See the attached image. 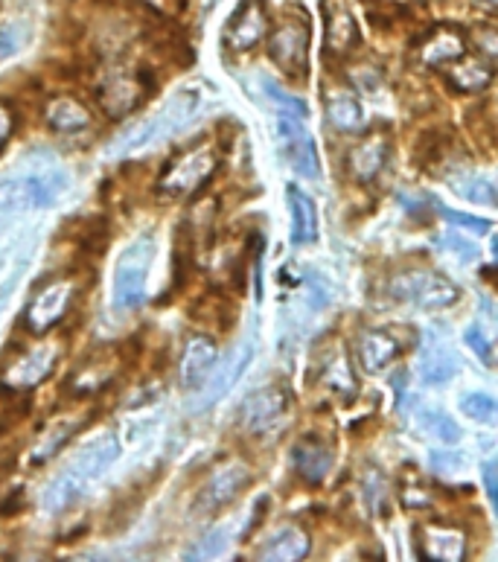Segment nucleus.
I'll list each match as a JSON object with an SVG mask.
<instances>
[{"label": "nucleus", "mask_w": 498, "mask_h": 562, "mask_svg": "<svg viewBox=\"0 0 498 562\" xmlns=\"http://www.w3.org/2000/svg\"><path fill=\"white\" fill-rule=\"evenodd\" d=\"M120 458V437L114 431H100L94 440H88L82 446V452L70 461L65 472L50 484L47 496H44V507L47 510H65L73 501H79V496L85 493V487L100 478L102 472L111 463Z\"/></svg>", "instance_id": "obj_1"}, {"label": "nucleus", "mask_w": 498, "mask_h": 562, "mask_svg": "<svg viewBox=\"0 0 498 562\" xmlns=\"http://www.w3.org/2000/svg\"><path fill=\"white\" fill-rule=\"evenodd\" d=\"M91 91H94L97 108L108 120H126L152 97L155 79L146 67L111 65L100 70Z\"/></svg>", "instance_id": "obj_2"}, {"label": "nucleus", "mask_w": 498, "mask_h": 562, "mask_svg": "<svg viewBox=\"0 0 498 562\" xmlns=\"http://www.w3.org/2000/svg\"><path fill=\"white\" fill-rule=\"evenodd\" d=\"M219 169V152L213 143H196L184 152H178L164 166L158 178V193L164 199H187L204 190Z\"/></svg>", "instance_id": "obj_3"}, {"label": "nucleus", "mask_w": 498, "mask_h": 562, "mask_svg": "<svg viewBox=\"0 0 498 562\" xmlns=\"http://www.w3.org/2000/svg\"><path fill=\"white\" fill-rule=\"evenodd\" d=\"M388 292L402 303H414L420 309H449L461 300V289L440 271H434L429 265H411L397 271L388 280Z\"/></svg>", "instance_id": "obj_4"}, {"label": "nucleus", "mask_w": 498, "mask_h": 562, "mask_svg": "<svg viewBox=\"0 0 498 562\" xmlns=\"http://www.w3.org/2000/svg\"><path fill=\"white\" fill-rule=\"evenodd\" d=\"M199 102V88H181V91H178L172 100H166L149 120L137 123L132 132H129V137H123V149H126V152H137V149H143V146H152V143H158V140H164V137H172L175 132H181V129L190 123V117L196 114Z\"/></svg>", "instance_id": "obj_5"}, {"label": "nucleus", "mask_w": 498, "mask_h": 562, "mask_svg": "<svg viewBox=\"0 0 498 562\" xmlns=\"http://www.w3.org/2000/svg\"><path fill=\"white\" fill-rule=\"evenodd\" d=\"M152 263V239L143 236L123 251V260L114 271L111 300L117 312H137L146 303V274Z\"/></svg>", "instance_id": "obj_6"}, {"label": "nucleus", "mask_w": 498, "mask_h": 562, "mask_svg": "<svg viewBox=\"0 0 498 562\" xmlns=\"http://www.w3.org/2000/svg\"><path fill=\"white\" fill-rule=\"evenodd\" d=\"M292 411V391L286 385H266L251 391L236 411V423L245 434L263 437L277 431Z\"/></svg>", "instance_id": "obj_7"}, {"label": "nucleus", "mask_w": 498, "mask_h": 562, "mask_svg": "<svg viewBox=\"0 0 498 562\" xmlns=\"http://www.w3.org/2000/svg\"><path fill=\"white\" fill-rule=\"evenodd\" d=\"M79 295V283L76 277H56V280H44L35 295L27 303V312H24V324L33 335H44L50 332L56 324H62L73 300Z\"/></svg>", "instance_id": "obj_8"}, {"label": "nucleus", "mask_w": 498, "mask_h": 562, "mask_svg": "<svg viewBox=\"0 0 498 562\" xmlns=\"http://www.w3.org/2000/svg\"><path fill=\"white\" fill-rule=\"evenodd\" d=\"M309 47H312V33L306 21L298 18L283 21L277 30L266 35L268 59L295 82H306L309 76Z\"/></svg>", "instance_id": "obj_9"}, {"label": "nucleus", "mask_w": 498, "mask_h": 562, "mask_svg": "<svg viewBox=\"0 0 498 562\" xmlns=\"http://www.w3.org/2000/svg\"><path fill=\"white\" fill-rule=\"evenodd\" d=\"M271 33V18L263 0H242L225 24L222 44L228 53H251Z\"/></svg>", "instance_id": "obj_10"}, {"label": "nucleus", "mask_w": 498, "mask_h": 562, "mask_svg": "<svg viewBox=\"0 0 498 562\" xmlns=\"http://www.w3.org/2000/svg\"><path fill=\"white\" fill-rule=\"evenodd\" d=\"M277 137H280V146H283V155L289 166L303 175V178H312L318 181L321 178V158H318V146L312 140V134L306 132V123L298 114H289V111H280L277 117Z\"/></svg>", "instance_id": "obj_11"}, {"label": "nucleus", "mask_w": 498, "mask_h": 562, "mask_svg": "<svg viewBox=\"0 0 498 562\" xmlns=\"http://www.w3.org/2000/svg\"><path fill=\"white\" fill-rule=\"evenodd\" d=\"M251 484V466L242 461L225 463L222 469H216L204 484H201L199 496H196V510L204 516H213L219 510H225L231 501L239 498V493Z\"/></svg>", "instance_id": "obj_12"}, {"label": "nucleus", "mask_w": 498, "mask_h": 562, "mask_svg": "<svg viewBox=\"0 0 498 562\" xmlns=\"http://www.w3.org/2000/svg\"><path fill=\"white\" fill-rule=\"evenodd\" d=\"M120 367H123L120 350H114V347H100V350H94L91 356H85V362L73 370L67 388H70L73 397L79 399L97 397L100 391H105V388L117 379Z\"/></svg>", "instance_id": "obj_13"}, {"label": "nucleus", "mask_w": 498, "mask_h": 562, "mask_svg": "<svg viewBox=\"0 0 498 562\" xmlns=\"http://www.w3.org/2000/svg\"><path fill=\"white\" fill-rule=\"evenodd\" d=\"M408 344H414V335L405 338L394 327H370L356 341V356L365 373H382L397 362Z\"/></svg>", "instance_id": "obj_14"}, {"label": "nucleus", "mask_w": 498, "mask_h": 562, "mask_svg": "<svg viewBox=\"0 0 498 562\" xmlns=\"http://www.w3.org/2000/svg\"><path fill=\"white\" fill-rule=\"evenodd\" d=\"M414 545L420 560L461 562L466 557V533L452 522H426L414 528Z\"/></svg>", "instance_id": "obj_15"}, {"label": "nucleus", "mask_w": 498, "mask_h": 562, "mask_svg": "<svg viewBox=\"0 0 498 562\" xmlns=\"http://www.w3.org/2000/svg\"><path fill=\"white\" fill-rule=\"evenodd\" d=\"M469 53V38L455 24H437L417 41V59L429 70H446Z\"/></svg>", "instance_id": "obj_16"}, {"label": "nucleus", "mask_w": 498, "mask_h": 562, "mask_svg": "<svg viewBox=\"0 0 498 562\" xmlns=\"http://www.w3.org/2000/svg\"><path fill=\"white\" fill-rule=\"evenodd\" d=\"M216 362H219V344L201 332L190 335L178 359V385L184 391H199L207 376L213 373Z\"/></svg>", "instance_id": "obj_17"}, {"label": "nucleus", "mask_w": 498, "mask_h": 562, "mask_svg": "<svg viewBox=\"0 0 498 562\" xmlns=\"http://www.w3.org/2000/svg\"><path fill=\"white\" fill-rule=\"evenodd\" d=\"M251 362H254V341L248 338L242 347H236L231 356L225 359V362L219 364V370L213 367V373L207 376V382L201 385V399H199V411H204V408H210V405H216L219 399L225 397L228 391H233V385L242 379V373L251 367Z\"/></svg>", "instance_id": "obj_18"}, {"label": "nucleus", "mask_w": 498, "mask_h": 562, "mask_svg": "<svg viewBox=\"0 0 498 562\" xmlns=\"http://www.w3.org/2000/svg\"><path fill=\"white\" fill-rule=\"evenodd\" d=\"M332 463H335V452L327 440L309 434V437H300L298 443L292 446V469L303 484L309 487H318L324 484V478L330 475Z\"/></svg>", "instance_id": "obj_19"}, {"label": "nucleus", "mask_w": 498, "mask_h": 562, "mask_svg": "<svg viewBox=\"0 0 498 562\" xmlns=\"http://www.w3.org/2000/svg\"><path fill=\"white\" fill-rule=\"evenodd\" d=\"M493 59L490 56H469L458 59L455 65L446 67V82L452 85V91L458 94H484L493 85Z\"/></svg>", "instance_id": "obj_20"}, {"label": "nucleus", "mask_w": 498, "mask_h": 562, "mask_svg": "<svg viewBox=\"0 0 498 562\" xmlns=\"http://www.w3.org/2000/svg\"><path fill=\"white\" fill-rule=\"evenodd\" d=\"M324 15H327V56H332V53H335V59L350 56L362 44L359 24H356L353 12L344 3H327Z\"/></svg>", "instance_id": "obj_21"}, {"label": "nucleus", "mask_w": 498, "mask_h": 562, "mask_svg": "<svg viewBox=\"0 0 498 562\" xmlns=\"http://www.w3.org/2000/svg\"><path fill=\"white\" fill-rule=\"evenodd\" d=\"M388 155H391V143H388V137H382V134H370V137L359 140V143L350 149V155H347V169H350V175H353L356 181L370 184V181L385 169Z\"/></svg>", "instance_id": "obj_22"}, {"label": "nucleus", "mask_w": 498, "mask_h": 562, "mask_svg": "<svg viewBox=\"0 0 498 562\" xmlns=\"http://www.w3.org/2000/svg\"><path fill=\"white\" fill-rule=\"evenodd\" d=\"M309 551H312V539H309V533L300 528V525H295V522H289V525H280V528L274 530L266 542H263V548H260V560L298 562L303 560Z\"/></svg>", "instance_id": "obj_23"}, {"label": "nucleus", "mask_w": 498, "mask_h": 562, "mask_svg": "<svg viewBox=\"0 0 498 562\" xmlns=\"http://www.w3.org/2000/svg\"><path fill=\"white\" fill-rule=\"evenodd\" d=\"M79 426H82L79 414H62V417H53L50 423H44L41 431H38V437H35L33 452H30V466H41V463L50 461L67 440L79 431Z\"/></svg>", "instance_id": "obj_24"}, {"label": "nucleus", "mask_w": 498, "mask_h": 562, "mask_svg": "<svg viewBox=\"0 0 498 562\" xmlns=\"http://www.w3.org/2000/svg\"><path fill=\"white\" fill-rule=\"evenodd\" d=\"M44 120L56 134H76L85 132L94 117L88 111V105L76 97H53L44 105Z\"/></svg>", "instance_id": "obj_25"}, {"label": "nucleus", "mask_w": 498, "mask_h": 562, "mask_svg": "<svg viewBox=\"0 0 498 562\" xmlns=\"http://www.w3.org/2000/svg\"><path fill=\"white\" fill-rule=\"evenodd\" d=\"M286 199H289V210H292V242L295 245L315 242L318 239V204L315 199L295 184H289Z\"/></svg>", "instance_id": "obj_26"}, {"label": "nucleus", "mask_w": 498, "mask_h": 562, "mask_svg": "<svg viewBox=\"0 0 498 562\" xmlns=\"http://www.w3.org/2000/svg\"><path fill=\"white\" fill-rule=\"evenodd\" d=\"M190 318L199 327H204V330L228 332L233 327V321H236V309H233V303L222 292H207L190 309Z\"/></svg>", "instance_id": "obj_27"}, {"label": "nucleus", "mask_w": 498, "mask_h": 562, "mask_svg": "<svg viewBox=\"0 0 498 562\" xmlns=\"http://www.w3.org/2000/svg\"><path fill=\"white\" fill-rule=\"evenodd\" d=\"M327 117L330 123L344 134L362 132L365 129V108L350 91H335L327 94Z\"/></svg>", "instance_id": "obj_28"}, {"label": "nucleus", "mask_w": 498, "mask_h": 562, "mask_svg": "<svg viewBox=\"0 0 498 562\" xmlns=\"http://www.w3.org/2000/svg\"><path fill=\"white\" fill-rule=\"evenodd\" d=\"M455 146V137L446 129H429V132L420 134V140L414 143V164L426 172H434L437 166H446L443 161L449 158Z\"/></svg>", "instance_id": "obj_29"}, {"label": "nucleus", "mask_w": 498, "mask_h": 562, "mask_svg": "<svg viewBox=\"0 0 498 562\" xmlns=\"http://www.w3.org/2000/svg\"><path fill=\"white\" fill-rule=\"evenodd\" d=\"M458 356L452 353V347H446V344H440V341H434L429 350H423V356H420V376H423V382L426 385H443V382H449L455 373H458Z\"/></svg>", "instance_id": "obj_30"}, {"label": "nucleus", "mask_w": 498, "mask_h": 562, "mask_svg": "<svg viewBox=\"0 0 498 562\" xmlns=\"http://www.w3.org/2000/svg\"><path fill=\"white\" fill-rule=\"evenodd\" d=\"M53 359H56L53 347H44V350L27 353V356L15 364L12 370H6V373H12V376H9V379H12L9 388H33L35 382H41V379L47 376V370H50Z\"/></svg>", "instance_id": "obj_31"}, {"label": "nucleus", "mask_w": 498, "mask_h": 562, "mask_svg": "<svg viewBox=\"0 0 498 562\" xmlns=\"http://www.w3.org/2000/svg\"><path fill=\"white\" fill-rule=\"evenodd\" d=\"M420 426L429 431V437L446 446H455L461 440V426L440 408H420Z\"/></svg>", "instance_id": "obj_32"}, {"label": "nucleus", "mask_w": 498, "mask_h": 562, "mask_svg": "<svg viewBox=\"0 0 498 562\" xmlns=\"http://www.w3.org/2000/svg\"><path fill=\"white\" fill-rule=\"evenodd\" d=\"M108 236H111L108 222H105L102 216H91V219L82 222L79 236H76V245H79L82 254H88V257H100V254H105V248H108Z\"/></svg>", "instance_id": "obj_33"}, {"label": "nucleus", "mask_w": 498, "mask_h": 562, "mask_svg": "<svg viewBox=\"0 0 498 562\" xmlns=\"http://www.w3.org/2000/svg\"><path fill=\"white\" fill-rule=\"evenodd\" d=\"M455 193L466 201H475V204H487L493 207L496 204V184L490 178H481V175H461L452 181Z\"/></svg>", "instance_id": "obj_34"}, {"label": "nucleus", "mask_w": 498, "mask_h": 562, "mask_svg": "<svg viewBox=\"0 0 498 562\" xmlns=\"http://www.w3.org/2000/svg\"><path fill=\"white\" fill-rule=\"evenodd\" d=\"M461 411H464L469 420H475V423H484V426H493L498 417V405L496 399L490 397V394H466L461 399Z\"/></svg>", "instance_id": "obj_35"}, {"label": "nucleus", "mask_w": 498, "mask_h": 562, "mask_svg": "<svg viewBox=\"0 0 498 562\" xmlns=\"http://www.w3.org/2000/svg\"><path fill=\"white\" fill-rule=\"evenodd\" d=\"M466 344L472 347V353L481 359V362L487 364V367H493V362H496V356H493V341L487 338V332L481 330L478 324H472L469 330H466Z\"/></svg>", "instance_id": "obj_36"}, {"label": "nucleus", "mask_w": 498, "mask_h": 562, "mask_svg": "<svg viewBox=\"0 0 498 562\" xmlns=\"http://www.w3.org/2000/svg\"><path fill=\"white\" fill-rule=\"evenodd\" d=\"M437 213L446 219V222H452V225H461V228H469V231H478V233H487L493 228V222L490 219H481V216H466V213H458V210H449V207H443V204H437Z\"/></svg>", "instance_id": "obj_37"}, {"label": "nucleus", "mask_w": 498, "mask_h": 562, "mask_svg": "<svg viewBox=\"0 0 498 562\" xmlns=\"http://www.w3.org/2000/svg\"><path fill=\"white\" fill-rule=\"evenodd\" d=\"M263 88H266V94H268V100H274L283 111H289V114H298V117H306V102H300V100H295L292 94H286L277 82H271V79H266L263 82Z\"/></svg>", "instance_id": "obj_38"}, {"label": "nucleus", "mask_w": 498, "mask_h": 562, "mask_svg": "<svg viewBox=\"0 0 498 562\" xmlns=\"http://www.w3.org/2000/svg\"><path fill=\"white\" fill-rule=\"evenodd\" d=\"M429 461H432L434 472H458V469H464L466 458L461 452H452V446H449L446 452H432Z\"/></svg>", "instance_id": "obj_39"}, {"label": "nucleus", "mask_w": 498, "mask_h": 562, "mask_svg": "<svg viewBox=\"0 0 498 562\" xmlns=\"http://www.w3.org/2000/svg\"><path fill=\"white\" fill-rule=\"evenodd\" d=\"M15 126H18V117H15V111H12V105L0 100V149H3L6 140L12 137Z\"/></svg>", "instance_id": "obj_40"}, {"label": "nucleus", "mask_w": 498, "mask_h": 562, "mask_svg": "<svg viewBox=\"0 0 498 562\" xmlns=\"http://www.w3.org/2000/svg\"><path fill=\"white\" fill-rule=\"evenodd\" d=\"M21 47V35L15 27H3L0 30V62H6L9 56H15Z\"/></svg>", "instance_id": "obj_41"}, {"label": "nucleus", "mask_w": 498, "mask_h": 562, "mask_svg": "<svg viewBox=\"0 0 498 562\" xmlns=\"http://www.w3.org/2000/svg\"><path fill=\"white\" fill-rule=\"evenodd\" d=\"M137 3L149 6L152 12L166 15V18H172V15H178V12L184 9V0H137Z\"/></svg>", "instance_id": "obj_42"}, {"label": "nucleus", "mask_w": 498, "mask_h": 562, "mask_svg": "<svg viewBox=\"0 0 498 562\" xmlns=\"http://www.w3.org/2000/svg\"><path fill=\"white\" fill-rule=\"evenodd\" d=\"M24 504H27V498L21 490H12V498L6 496L0 501V516H18L21 510H24Z\"/></svg>", "instance_id": "obj_43"}, {"label": "nucleus", "mask_w": 498, "mask_h": 562, "mask_svg": "<svg viewBox=\"0 0 498 562\" xmlns=\"http://www.w3.org/2000/svg\"><path fill=\"white\" fill-rule=\"evenodd\" d=\"M481 475H484V487H487V496L490 501L498 498V481H496V461H487L481 466Z\"/></svg>", "instance_id": "obj_44"}, {"label": "nucleus", "mask_w": 498, "mask_h": 562, "mask_svg": "<svg viewBox=\"0 0 498 562\" xmlns=\"http://www.w3.org/2000/svg\"><path fill=\"white\" fill-rule=\"evenodd\" d=\"M222 551V533H210V539L204 542V545H199L193 554L196 557H204V554H219Z\"/></svg>", "instance_id": "obj_45"}]
</instances>
